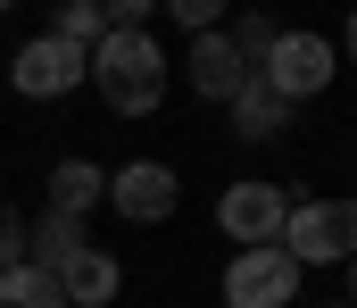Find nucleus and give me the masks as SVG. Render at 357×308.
I'll return each mask as SVG.
<instances>
[{
	"mask_svg": "<svg viewBox=\"0 0 357 308\" xmlns=\"http://www.w3.org/2000/svg\"><path fill=\"white\" fill-rule=\"evenodd\" d=\"M91 84H100V101L116 117H150L167 101V50H158V34H108L91 50Z\"/></svg>",
	"mask_w": 357,
	"mask_h": 308,
	"instance_id": "nucleus-1",
	"label": "nucleus"
},
{
	"mask_svg": "<svg viewBox=\"0 0 357 308\" xmlns=\"http://www.w3.org/2000/svg\"><path fill=\"white\" fill-rule=\"evenodd\" d=\"M282 250L299 267H349L357 258V200H307L299 192L291 225H282Z\"/></svg>",
	"mask_w": 357,
	"mask_h": 308,
	"instance_id": "nucleus-2",
	"label": "nucleus"
},
{
	"mask_svg": "<svg viewBox=\"0 0 357 308\" xmlns=\"http://www.w3.org/2000/svg\"><path fill=\"white\" fill-rule=\"evenodd\" d=\"M291 208H299V192L241 175V184H225V200H216V233H225V242H241V250H266V242H282Z\"/></svg>",
	"mask_w": 357,
	"mask_h": 308,
	"instance_id": "nucleus-3",
	"label": "nucleus"
},
{
	"mask_svg": "<svg viewBox=\"0 0 357 308\" xmlns=\"http://www.w3.org/2000/svg\"><path fill=\"white\" fill-rule=\"evenodd\" d=\"M333 75H341V50H333L324 34H282V42H274V59L258 67V84H266V92H282L291 108L316 101Z\"/></svg>",
	"mask_w": 357,
	"mask_h": 308,
	"instance_id": "nucleus-4",
	"label": "nucleus"
},
{
	"mask_svg": "<svg viewBox=\"0 0 357 308\" xmlns=\"http://www.w3.org/2000/svg\"><path fill=\"white\" fill-rule=\"evenodd\" d=\"M299 275H307V267H299L282 242H266V250H241V258L225 267V308H291Z\"/></svg>",
	"mask_w": 357,
	"mask_h": 308,
	"instance_id": "nucleus-5",
	"label": "nucleus"
},
{
	"mask_svg": "<svg viewBox=\"0 0 357 308\" xmlns=\"http://www.w3.org/2000/svg\"><path fill=\"white\" fill-rule=\"evenodd\" d=\"M8 84H17L25 101H67L75 84H91V50L59 42V34H42V42H25V50L8 59Z\"/></svg>",
	"mask_w": 357,
	"mask_h": 308,
	"instance_id": "nucleus-6",
	"label": "nucleus"
},
{
	"mask_svg": "<svg viewBox=\"0 0 357 308\" xmlns=\"http://www.w3.org/2000/svg\"><path fill=\"white\" fill-rule=\"evenodd\" d=\"M175 200H183V184H175V167H158V159H133V167L108 175V208L133 217V225H167Z\"/></svg>",
	"mask_w": 357,
	"mask_h": 308,
	"instance_id": "nucleus-7",
	"label": "nucleus"
},
{
	"mask_svg": "<svg viewBox=\"0 0 357 308\" xmlns=\"http://www.w3.org/2000/svg\"><path fill=\"white\" fill-rule=\"evenodd\" d=\"M183 75H191V92H199V101H216V108H233V101H241V84H250V67H241V50L225 42V25H216V34H191Z\"/></svg>",
	"mask_w": 357,
	"mask_h": 308,
	"instance_id": "nucleus-8",
	"label": "nucleus"
},
{
	"mask_svg": "<svg viewBox=\"0 0 357 308\" xmlns=\"http://www.w3.org/2000/svg\"><path fill=\"white\" fill-rule=\"evenodd\" d=\"M84 250H91V233L75 217H59V208H42V217L25 225V267H42V275H67Z\"/></svg>",
	"mask_w": 357,
	"mask_h": 308,
	"instance_id": "nucleus-9",
	"label": "nucleus"
},
{
	"mask_svg": "<svg viewBox=\"0 0 357 308\" xmlns=\"http://www.w3.org/2000/svg\"><path fill=\"white\" fill-rule=\"evenodd\" d=\"M50 208L75 217V225H84L91 208H108V167H100V159H59V167H50Z\"/></svg>",
	"mask_w": 357,
	"mask_h": 308,
	"instance_id": "nucleus-10",
	"label": "nucleus"
},
{
	"mask_svg": "<svg viewBox=\"0 0 357 308\" xmlns=\"http://www.w3.org/2000/svg\"><path fill=\"white\" fill-rule=\"evenodd\" d=\"M225 117H233V142H274V133H291V101H282V92H266L258 75L241 84V101L225 108Z\"/></svg>",
	"mask_w": 357,
	"mask_h": 308,
	"instance_id": "nucleus-11",
	"label": "nucleus"
},
{
	"mask_svg": "<svg viewBox=\"0 0 357 308\" xmlns=\"http://www.w3.org/2000/svg\"><path fill=\"white\" fill-rule=\"evenodd\" d=\"M59 292H67V308H108L116 292H125V267H116L108 250H84V258L59 275Z\"/></svg>",
	"mask_w": 357,
	"mask_h": 308,
	"instance_id": "nucleus-12",
	"label": "nucleus"
},
{
	"mask_svg": "<svg viewBox=\"0 0 357 308\" xmlns=\"http://www.w3.org/2000/svg\"><path fill=\"white\" fill-rule=\"evenodd\" d=\"M0 308H67V292H59V275H42V267H8V275H0Z\"/></svg>",
	"mask_w": 357,
	"mask_h": 308,
	"instance_id": "nucleus-13",
	"label": "nucleus"
},
{
	"mask_svg": "<svg viewBox=\"0 0 357 308\" xmlns=\"http://www.w3.org/2000/svg\"><path fill=\"white\" fill-rule=\"evenodd\" d=\"M50 34H59V42H75V50H100V42H108V17H100V0H59Z\"/></svg>",
	"mask_w": 357,
	"mask_h": 308,
	"instance_id": "nucleus-14",
	"label": "nucleus"
},
{
	"mask_svg": "<svg viewBox=\"0 0 357 308\" xmlns=\"http://www.w3.org/2000/svg\"><path fill=\"white\" fill-rule=\"evenodd\" d=\"M225 42H233V50H241V67L258 75V67L274 59V42H282V25H274V17H233V25H225Z\"/></svg>",
	"mask_w": 357,
	"mask_h": 308,
	"instance_id": "nucleus-15",
	"label": "nucleus"
},
{
	"mask_svg": "<svg viewBox=\"0 0 357 308\" xmlns=\"http://www.w3.org/2000/svg\"><path fill=\"white\" fill-rule=\"evenodd\" d=\"M8 267H25V217L0 200V275H8Z\"/></svg>",
	"mask_w": 357,
	"mask_h": 308,
	"instance_id": "nucleus-16",
	"label": "nucleus"
},
{
	"mask_svg": "<svg viewBox=\"0 0 357 308\" xmlns=\"http://www.w3.org/2000/svg\"><path fill=\"white\" fill-rule=\"evenodd\" d=\"M175 17L191 25V34H216V0H175Z\"/></svg>",
	"mask_w": 357,
	"mask_h": 308,
	"instance_id": "nucleus-17",
	"label": "nucleus"
},
{
	"mask_svg": "<svg viewBox=\"0 0 357 308\" xmlns=\"http://www.w3.org/2000/svg\"><path fill=\"white\" fill-rule=\"evenodd\" d=\"M333 50H349V59H357V8H349V25H341V42H333Z\"/></svg>",
	"mask_w": 357,
	"mask_h": 308,
	"instance_id": "nucleus-18",
	"label": "nucleus"
},
{
	"mask_svg": "<svg viewBox=\"0 0 357 308\" xmlns=\"http://www.w3.org/2000/svg\"><path fill=\"white\" fill-rule=\"evenodd\" d=\"M349 308H357V258H349Z\"/></svg>",
	"mask_w": 357,
	"mask_h": 308,
	"instance_id": "nucleus-19",
	"label": "nucleus"
},
{
	"mask_svg": "<svg viewBox=\"0 0 357 308\" xmlns=\"http://www.w3.org/2000/svg\"><path fill=\"white\" fill-rule=\"evenodd\" d=\"M333 308H349V300H333Z\"/></svg>",
	"mask_w": 357,
	"mask_h": 308,
	"instance_id": "nucleus-20",
	"label": "nucleus"
}]
</instances>
